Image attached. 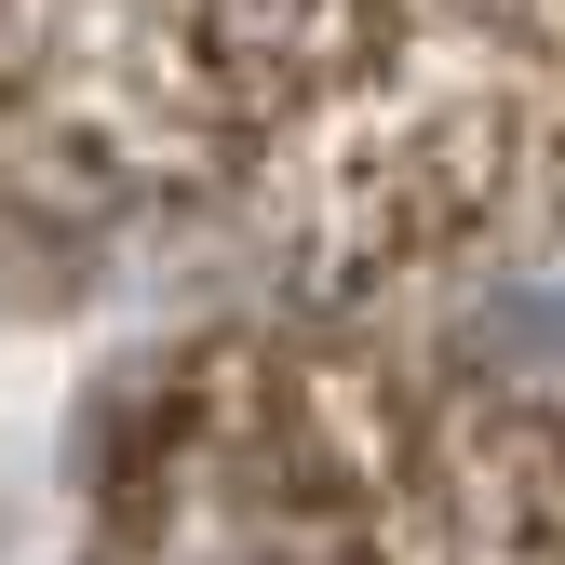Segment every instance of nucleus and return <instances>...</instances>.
Listing matches in <instances>:
<instances>
[{
  "label": "nucleus",
  "mask_w": 565,
  "mask_h": 565,
  "mask_svg": "<svg viewBox=\"0 0 565 565\" xmlns=\"http://www.w3.org/2000/svg\"><path fill=\"white\" fill-rule=\"evenodd\" d=\"M95 565H565V417L337 337H216L121 417Z\"/></svg>",
  "instance_id": "nucleus-1"
},
{
  "label": "nucleus",
  "mask_w": 565,
  "mask_h": 565,
  "mask_svg": "<svg viewBox=\"0 0 565 565\" xmlns=\"http://www.w3.org/2000/svg\"><path fill=\"white\" fill-rule=\"evenodd\" d=\"M512 14H552V28H565V0H512Z\"/></svg>",
  "instance_id": "nucleus-2"
}]
</instances>
